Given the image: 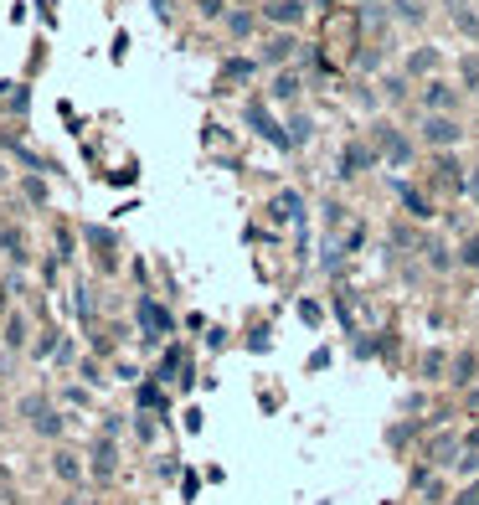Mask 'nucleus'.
<instances>
[{"label": "nucleus", "instance_id": "obj_11", "mask_svg": "<svg viewBox=\"0 0 479 505\" xmlns=\"http://www.w3.org/2000/svg\"><path fill=\"white\" fill-rule=\"evenodd\" d=\"M464 78H469V83H479V62H474V57L464 62Z\"/></svg>", "mask_w": 479, "mask_h": 505}, {"label": "nucleus", "instance_id": "obj_14", "mask_svg": "<svg viewBox=\"0 0 479 505\" xmlns=\"http://www.w3.org/2000/svg\"><path fill=\"white\" fill-rule=\"evenodd\" d=\"M469 191H474V202H479V170H474V181H469Z\"/></svg>", "mask_w": 479, "mask_h": 505}, {"label": "nucleus", "instance_id": "obj_13", "mask_svg": "<svg viewBox=\"0 0 479 505\" xmlns=\"http://www.w3.org/2000/svg\"><path fill=\"white\" fill-rule=\"evenodd\" d=\"M201 11H206V16H216V11H222V0H201Z\"/></svg>", "mask_w": 479, "mask_h": 505}, {"label": "nucleus", "instance_id": "obj_9", "mask_svg": "<svg viewBox=\"0 0 479 505\" xmlns=\"http://www.w3.org/2000/svg\"><path fill=\"white\" fill-rule=\"evenodd\" d=\"M397 11H402L407 21H418V16H423V6H418V0H397Z\"/></svg>", "mask_w": 479, "mask_h": 505}, {"label": "nucleus", "instance_id": "obj_2", "mask_svg": "<svg viewBox=\"0 0 479 505\" xmlns=\"http://www.w3.org/2000/svg\"><path fill=\"white\" fill-rule=\"evenodd\" d=\"M268 16H273V21H284V26H294V21L304 16V6H299V0H273Z\"/></svg>", "mask_w": 479, "mask_h": 505}, {"label": "nucleus", "instance_id": "obj_8", "mask_svg": "<svg viewBox=\"0 0 479 505\" xmlns=\"http://www.w3.org/2000/svg\"><path fill=\"white\" fill-rule=\"evenodd\" d=\"M464 263H469V269H479V237H464Z\"/></svg>", "mask_w": 479, "mask_h": 505}, {"label": "nucleus", "instance_id": "obj_12", "mask_svg": "<svg viewBox=\"0 0 479 505\" xmlns=\"http://www.w3.org/2000/svg\"><path fill=\"white\" fill-rule=\"evenodd\" d=\"M459 505H479V485H474L469 495H459Z\"/></svg>", "mask_w": 479, "mask_h": 505}, {"label": "nucleus", "instance_id": "obj_1", "mask_svg": "<svg viewBox=\"0 0 479 505\" xmlns=\"http://www.w3.org/2000/svg\"><path fill=\"white\" fill-rule=\"evenodd\" d=\"M423 140L428 145H453V140H459V124H453V119H428L423 124Z\"/></svg>", "mask_w": 479, "mask_h": 505}, {"label": "nucleus", "instance_id": "obj_10", "mask_svg": "<svg viewBox=\"0 0 479 505\" xmlns=\"http://www.w3.org/2000/svg\"><path fill=\"white\" fill-rule=\"evenodd\" d=\"M57 474H68V479L78 474V464H73V454H57Z\"/></svg>", "mask_w": 479, "mask_h": 505}, {"label": "nucleus", "instance_id": "obj_3", "mask_svg": "<svg viewBox=\"0 0 479 505\" xmlns=\"http://www.w3.org/2000/svg\"><path fill=\"white\" fill-rule=\"evenodd\" d=\"M448 103H453L448 88H443V83H428V108H448Z\"/></svg>", "mask_w": 479, "mask_h": 505}, {"label": "nucleus", "instance_id": "obj_7", "mask_svg": "<svg viewBox=\"0 0 479 505\" xmlns=\"http://www.w3.org/2000/svg\"><path fill=\"white\" fill-rule=\"evenodd\" d=\"M402 202H407V212H412V217H433V212H428V202H423L418 191H402Z\"/></svg>", "mask_w": 479, "mask_h": 505}, {"label": "nucleus", "instance_id": "obj_4", "mask_svg": "<svg viewBox=\"0 0 479 505\" xmlns=\"http://www.w3.org/2000/svg\"><path fill=\"white\" fill-rule=\"evenodd\" d=\"M340 165H345V175H356V170L366 165V150H361V145H351V150H345V160H340Z\"/></svg>", "mask_w": 479, "mask_h": 505}, {"label": "nucleus", "instance_id": "obj_5", "mask_svg": "<svg viewBox=\"0 0 479 505\" xmlns=\"http://www.w3.org/2000/svg\"><path fill=\"white\" fill-rule=\"evenodd\" d=\"M273 212H278V217H299V196H294V191H284V196L273 202Z\"/></svg>", "mask_w": 479, "mask_h": 505}, {"label": "nucleus", "instance_id": "obj_6", "mask_svg": "<svg viewBox=\"0 0 479 505\" xmlns=\"http://www.w3.org/2000/svg\"><path fill=\"white\" fill-rule=\"evenodd\" d=\"M474 356H459V361H453V382H474Z\"/></svg>", "mask_w": 479, "mask_h": 505}]
</instances>
